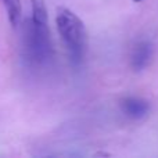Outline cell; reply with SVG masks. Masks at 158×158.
<instances>
[{
  "label": "cell",
  "mask_w": 158,
  "mask_h": 158,
  "mask_svg": "<svg viewBox=\"0 0 158 158\" xmlns=\"http://www.w3.org/2000/svg\"><path fill=\"white\" fill-rule=\"evenodd\" d=\"M32 6V15H31V24L39 31L50 32L49 29V14L44 0H31Z\"/></svg>",
  "instance_id": "cell-4"
},
{
  "label": "cell",
  "mask_w": 158,
  "mask_h": 158,
  "mask_svg": "<svg viewBox=\"0 0 158 158\" xmlns=\"http://www.w3.org/2000/svg\"><path fill=\"white\" fill-rule=\"evenodd\" d=\"M154 56V47L150 42L143 40L139 42L133 47L131 54V67L133 71H143L150 65Z\"/></svg>",
  "instance_id": "cell-2"
},
{
  "label": "cell",
  "mask_w": 158,
  "mask_h": 158,
  "mask_svg": "<svg viewBox=\"0 0 158 158\" xmlns=\"http://www.w3.org/2000/svg\"><path fill=\"white\" fill-rule=\"evenodd\" d=\"M56 25L58 35L65 43L71 61L81 64L86 49V31L82 19L67 7H58L56 14Z\"/></svg>",
  "instance_id": "cell-1"
},
{
  "label": "cell",
  "mask_w": 158,
  "mask_h": 158,
  "mask_svg": "<svg viewBox=\"0 0 158 158\" xmlns=\"http://www.w3.org/2000/svg\"><path fill=\"white\" fill-rule=\"evenodd\" d=\"M133 2H136V3H139V2H142V0H133Z\"/></svg>",
  "instance_id": "cell-6"
},
{
  "label": "cell",
  "mask_w": 158,
  "mask_h": 158,
  "mask_svg": "<svg viewBox=\"0 0 158 158\" xmlns=\"http://www.w3.org/2000/svg\"><path fill=\"white\" fill-rule=\"evenodd\" d=\"M6 7V13H7V18L10 21L11 27L15 28L21 21L22 15V7L19 0H3Z\"/></svg>",
  "instance_id": "cell-5"
},
{
  "label": "cell",
  "mask_w": 158,
  "mask_h": 158,
  "mask_svg": "<svg viewBox=\"0 0 158 158\" xmlns=\"http://www.w3.org/2000/svg\"><path fill=\"white\" fill-rule=\"evenodd\" d=\"M121 108L126 117L132 119H142L150 111V104L139 97H126L121 101Z\"/></svg>",
  "instance_id": "cell-3"
}]
</instances>
